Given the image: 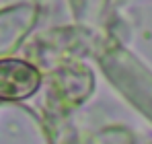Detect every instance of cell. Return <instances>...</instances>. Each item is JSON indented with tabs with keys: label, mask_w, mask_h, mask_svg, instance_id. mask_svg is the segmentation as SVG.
<instances>
[{
	"label": "cell",
	"mask_w": 152,
	"mask_h": 144,
	"mask_svg": "<svg viewBox=\"0 0 152 144\" xmlns=\"http://www.w3.org/2000/svg\"><path fill=\"white\" fill-rule=\"evenodd\" d=\"M39 87V72L23 60H0V99H25Z\"/></svg>",
	"instance_id": "1"
}]
</instances>
